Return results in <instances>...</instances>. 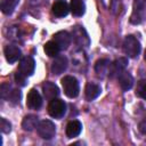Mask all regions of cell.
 Here are the masks:
<instances>
[{"label": "cell", "instance_id": "484cf974", "mask_svg": "<svg viewBox=\"0 0 146 146\" xmlns=\"http://www.w3.org/2000/svg\"><path fill=\"white\" fill-rule=\"evenodd\" d=\"M9 89H10V86L8 83H2L1 87H0V95H1V98L2 99H6L8 98V95H9Z\"/></svg>", "mask_w": 146, "mask_h": 146}, {"label": "cell", "instance_id": "4fadbf2b", "mask_svg": "<svg viewBox=\"0 0 146 146\" xmlns=\"http://www.w3.org/2000/svg\"><path fill=\"white\" fill-rule=\"evenodd\" d=\"M81 130H82V124H81V122L78 121V120H73V121H70V122L67 123L65 132H66L67 138H74V137H76V136L80 135Z\"/></svg>", "mask_w": 146, "mask_h": 146}, {"label": "cell", "instance_id": "603a6c76", "mask_svg": "<svg viewBox=\"0 0 146 146\" xmlns=\"http://www.w3.org/2000/svg\"><path fill=\"white\" fill-rule=\"evenodd\" d=\"M21 97H22V92H21V90H18V89H13V90L9 92V95H8V99H9L13 104H18L19 100H21Z\"/></svg>", "mask_w": 146, "mask_h": 146}, {"label": "cell", "instance_id": "ba28073f", "mask_svg": "<svg viewBox=\"0 0 146 146\" xmlns=\"http://www.w3.org/2000/svg\"><path fill=\"white\" fill-rule=\"evenodd\" d=\"M54 41L59 46L60 50H65L71 44V35L66 31H59L54 34Z\"/></svg>", "mask_w": 146, "mask_h": 146}, {"label": "cell", "instance_id": "7a4b0ae2", "mask_svg": "<svg viewBox=\"0 0 146 146\" xmlns=\"http://www.w3.org/2000/svg\"><path fill=\"white\" fill-rule=\"evenodd\" d=\"M123 51L128 57L136 58L140 54V43L133 35H127L123 41Z\"/></svg>", "mask_w": 146, "mask_h": 146}, {"label": "cell", "instance_id": "cb8c5ba5", "mask_svg": "<svg viewBox=\"0 0 146 146\" xmlns=\"http://www.w3.org/2000/svg\"><path fill=\"white\" fill-rule=\"evenodd\" d=\"M0 128H1V131H2L3 133H8V132H10V130H11V124H10L9 121H7L6 119L1 117V119H0Z\"/></svg>", "mask_w": 146, "mask_h": 146}, {"label": "cell", "instance_id": "7402d4cb", "mask_svg": "<svg viewBox=\"0 0 146 146\" xmlns=\"http://www.w3.org/2000/svg\"><path fill=\"white\" fill-rule=\"evenodd\" d=\"M136 95L143 99H146V80H140L137 83Z\"/></svg>", "mask_w": 146, "mask_h": 146}, {"label": "cell", "instance_id": "e0dca14e", "mask_svg": "<svg viewBox=\"0 0 146 146\" xmlns=\"http://www.w3.org/2000/svg\"><path fill=\"white\" fill-rule=\"evenodd\" d=\"M38 123H39V120H38V116L36 115H26L23 121H22V128L26 131H32L34 128L38 127Z\"/></svg>", "mask_w": 146, "mask_h": 146}, {"label": "cell", "instance_id": "7c38bea8", "mask_svg": "<svg viewBox=\"0 0 146 146\" xmlns=\"http://www.w3.org/2000/svg\"><path fill=\"white\" fill-rule=\"evenodd\" d=\"M42 91H43V95L46 97V99L48 100H51V99H55L58 95H59V89L58 87L50 82V81H47L42 84Z\"/></svg>", "mask_w": 146, "mask_h": 146}, {"label": "cell", "instance_id": "8992f818", "mask_svg": "<svg viewBox=\"0 0 146 146\" xmlns=\"http://www.w3.org/2000/svg\"><path fill=\"white\" fill-rule=\"evenodd\" d=\"M35 68V62L31 56H25L21 59L19 65H18V71L23 73L25 76H30L34 73Z\"/></svg>", "mask_w": 146, "mask_h": 146}, {"label": "cell", "instance_id": "5b68a950", "mask_svg": "<svg viewBox=\"0 0 146 146\" xmlns=\"http://www.w3.org/2000/svg\"><path fill=\"white\" fill-rule=\"evenodd\" d=\"M65 112H66V104L64 103V100L57 98L50 100L48 105V113L51 117L60 119L62 116H64Z\"/></svg>", "mask_w": 146, "mask_h": 146}, {"label": "cell", "instance_id": "44dd1931", "mask_svg": "<svg viewBox=\"0 0 146 146\" xmlns=\"http://www.w3.org/2000/svg\"><path fill=\"white\" fill-rule=\"evenodd\" d=\"M43 49H44L46 55H48L49 57H56V56L58 55L59 50H60L59 46H58L54 40H52V41H48V42H46Z\"/></svg>", "mask_w": 146, "mask_h": 146}, {"label": "cell", "instance_id": "277c9868", "mask_svg": "<svg viewBox=\"0 0 146 146\" xmlns=\"http://www.w3.org/2000/svg\"><path fill=\"white\" fill-rule=\"evenodd\" d=\"M146 0H135L132 14L130 16V22L132 24H140L145 17Z\"/></svg>", "mask_w": 146, "mask_h": 146}, {"label": "cell", "instance_id": "52a82bcc", "mask_svg": "<svg viewBox=\"0 0 146 146\" xmlns=\"http://www.w3.org/2000/svg\"><path fill=\"white\" fill-rule=\"evenodd\" d=\"M26 105L30 110H39L42 105V97L41 95L35 90V89H31L30 92L27 94V98H26Z\"/></svg>", "mask_w": 146, "mask_h": 146}, {"label": "cell", "instance_id": "d6986e66", "mask_svg": "<svg viewBox=\"0 0 146 146\" xmlns=\"http://www.w3.org/2000/svg\"><path fill=\"white\" fill-rule=\"evenodd\" d=\"M110 67H111V62L108 59H99L96 62L95 71L98 75L103 76L106 73H110Z\"/></svg>", "mask_w": 146, "mask_h": 146}, {"label": "cell", "instance_id": "5bb4252c", "mask_svg": "<svg viewBox=\"0 0 146 146\" xmlns=\"http://www.w3.org/2000/svg\"><path fill=\"white\" fill-rule=\"evenodd\" d=\"M117 79H119V84H120V87H121V89L123 91H128L129 89L132 88V86H133V78H132V75L130 73L123 71L117 76Z\"/></svg>", "mask_w": 146, "mask_h": 146}, {"label": "cell", "instance_id": "3957f363", "mask_svg": "<svg viewBox=\"0 0 146 146\" xmlns=\"http://www.w3.org/2000/svg\"><path fill=\"white\" fill-rule=\"evenodd\" d=\"M38 133L43 139H51L56 133V127L50 120H42L36 127Z\"/></svg>", "mask_w": 146, "mask_h": 146}, {"label": "cell", "instance_id": "d4e9b609", "mask_svg": "<svg viewBox=\"0 0 146 146\" xmlns=\"http://www.w3.org/2000/svg\"><path fill=\"white\" fill-rule=\"evenodd\" d=\"M15 81H16L17 84H19V86L23 87V86L26 84V76L18 71L17 73H15Z\"/></svg>", "mask_w": 146, "mask_h": 146}, {"label": "cell", "instance_id": "6da1fadb", "mask_svg": "<svg viewBox=\"0 0 146 146\" xmlns=\"http://www.w3.org/2000/svg\"><path fill=\"white\" fill-rule=\"evenodd\" d=\"M62 86L64 89V94L68 98H75L79 95L80 88L78 80L72 75H66L62 79Z\"/></svg>", "mask_w": 146, "mask_h": 146}, {"label": "cell", "instance_id": "2e32d148", "mask_svg": "<svg viewBox=\"0 0 146 146\" xmlns=\"http://www.w3.org/2000/svg\"><path fill=\"white\" fill-rule=\"evenodd\" d=\"M68 10H70L68 5L65 1H63V0H59V1L55 2L52 5V8H51V11H52V14L56 17H64V16H66L68 14Z\"/></svg>", "mask_w": 146, "mask_h": 146}, {"label": "cell", "instance_id": "ac0fdd59", "mask_svg": "<svg viewBox=\"0 0 146 146\" xmlns=\"http://www.w3.org/2000/svg\"><path fill=\"white\" fill-rule=\"evenodd\" d=\"M70 9L74 16H82L86 11V6L83 0H71Z\"/></svg>", "mask_w": 146, "mask_h": 146}, {"label": "cell", "instance_id": "30bf717a", "mask_svg": "<svg viewBox=\"0 0 146 146\" xmlns=\"http://www.w3.org/2000/svg\"><path fill=\"white\" fill-rule=\"evenodd\" d=\"M67 64L68 62L65 56H56L51 64V72L56 75H59L67 68Z\"/></svg>", "mask_w": 146, "mask_h": 146}, {"label": "cell", "instance_id": "8fae6325", "mask_svg": "<svg viewBox=\"0 0 146 146\" xmlns=\"http://www.w3.org/2000/svg\"><path fill=\"white\" fill-rule=\"evenodd\" d=\"M21 55H22V51H21V49L17 46H15V44L6 46V48H5V56H6L7 62L15 63V62H17L21 58Z\"/></svg>", "mask_w": 146, "mask_h": 146}, {"label": "cell", "instance_id": "ffe728a7", "mask_svg": "<svg viewBox=\"0 0 146 146\" xmlns=\"http://www.w3.org/2000/svg\"><path fill=\"white\" fill-rule=\"evenodd\" d=\"M18 2H19V0H1L0 7H1L2 13L6 15H10L15 10Z\"/></svg>", "mask_w": 146, "mask_h": 146}, {"label": "cell", "instance_id": "9c48e42d", "mask_svg": "<svg viewBox=\"0 0 146 146\" xmlns=\"http://www.w3.org/2000/svg\"><path fill=\"white\" fill-rule=\"evenodd\" d=\"M127 65H128V59L127 58L121 57V58L116 59L113 64H111V67H110V76L111 78L119 76L125 70Z\"/></svg>", "mask_w": 146, "mask_h": 146}, {"label": "cell", "instance_id": "9a60e30c", "mask_svg": "<svg viewBox=\"0 0 146 146\" xmlns=\"http://www.w3.org/2000/svg\"><path fill=\"white\" fill-rule=\"evenodd\" d=\"M102 92V89L98 84L94 83V82H88L84 89V94H86V98L87 100H94L96 99Z\"/></svg>", "mask_w": 146, "mask_h": 146}]
</instances>
